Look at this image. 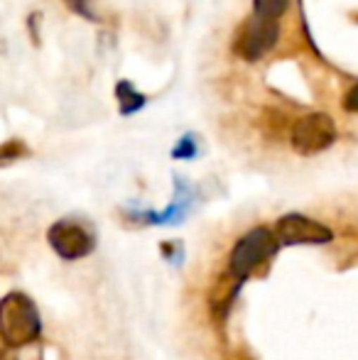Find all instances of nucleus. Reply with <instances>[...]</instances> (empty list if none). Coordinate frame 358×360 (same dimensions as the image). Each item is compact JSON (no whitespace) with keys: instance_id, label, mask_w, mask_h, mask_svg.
<instances>
[{"instance_id":"nucleus-4","label":"nucleus","mask_w":358,"mask_h":360,"mask_svg":"<svg viewBox=\"0 0 358 360\" xmlns=\"http://www.w3.org/2000/svg\"><path fill=\"white\" fill-rule=\"evenodd\" d=\"M280 37V25L270 18H260L253 13V18H248L238 27L234 39V52L245 62H258L277 44Z\"/></svg>"},{"instance_id":"nucleus-15","label":"nucleus","mask_w":358,"mask_h":360,"mask_svg":"<svg viewBox=\"0 0 358 360\" xmlns=\"http://www.w3.org/2000/svg\"><path fill=\"white\" fill-rule=\"evenodd\" d=\"M37 18H39V15H30V30H32V39H34V44L39 42V37H37Z\"/></svg>"},{"instance_id":"nucleus-8","label":"nucleus","mask_w":358,"mask_h":360,"mask_svg":"<svg viewBox=\"0 0 358 360\" xmlns=\"http://www.w3.org/2000/svg\"><path fill=\"white\" fill-rule=\"evenodd\" d=\"M115 98H118L120 115H133V113H138V110H143L145 103H148L145 94L135 91V86L130 84L128 79H120L118 84H115Z\"/></svg>"},{"instance_id":"nucleus-6","label":"nucleus","mask_w":358,"mask_h":360,"mask_svg":"<svg viewBox=\"0 0 358 360\" xmlns=\"http://www.w3.org/2000/svg\"><path fill=\"white\" fill-rule=\"evenodd\" d=\"M280 245H324L334 240V231L329 226L302 214H287L275 226Z\"/></svg>"},{"instance_id":"nucleus-14","label":"nucleus","mask_w":358,"mask_h":360,"mask_svg":"<svg viewBox=\"0 0 358 360\" xmlns=\"http://www.w3.org/2000/svg\"><path fill=\"white\" fill-rule=\"evenodd\" d=\"M0 360H18V356H15V348L8 346V343L3 341V336H0Z\"/></svg>"},{"instance_id":"nucleus-9","label":"nucleus","mask_w":358,"mask_h":360,"mask_svg":"<svg viewBox=\"0 0 358 360\" xmlns=\"http://www.w3.org/2000/svg\"><path fill=\"white\" fill-rule=\"evenodd\" d=\"M287 5H290V0H253V13L260 18L277 20L287 10Z\"/></svg>"},{"instance_id":"nucleus-2","label":"nucleus","mask_w":358,"mask_h":360,"mask_svg":"<svg viewBox=\"0 0 358 360\" xmlns=\"http://www.w3.org/2000/svg\"><path fill=\"white\" fill-rule=\"evenodd\" d=\"M277 250H280L277 233L268 226H255V228H250L245 236H241L238 240H236V245L231 248L226 272L234 275L236 280L245 282L260 265H265Z\"/></svg>"},{"instance_id":"nucleus-3","label":"nucleus","mask_w":358,"mask_h":360,"mask_svg":"<svg viewBox=\"0 0 358 360\" xmlns=\"http://www.w3.org/2000/svg\"><path fill=\"white\" fill-rule=\"evenodd\" d=\"M336 123L326 113H307L297 118L290 128L292 150L302 157L319 155L336 143Z\"/></svg>"},{"instance_id":"nucleus-11","label":"nucleus","mask_w":358,"mask_h":360,"mask_svg":"<svg viewBox=\"0 0 358 360\" xmlns=\"http://www.w3.org/2000/svg\"><path fill=\"white\" fill-rule=\"evenodd\" d=\"M25 155H27V145H25L23 140H8L5 145H0V165L20 160V157H25Z\"/></svg>"},{"instance_id":"nucleus-1","label":"nucleus","mask_w":358,"mask_h":360,"mask_svg":"<svg viewBox=\"0 0 358 360\" xmlns=\"http://www.w3.org/2000/svg\"><path fill=\"white\" fill-rule=\"evenodd\" d=\"M42 333V319L34 302L23 292H10L0 299V336L8 346L23 348Z\"/></svg>"},{"instance_id":"nucleus-5","label":"nucleus","mask_w":358,"mask_h":360,"mask_svg":"<svg viewBox=\"0 0 358 360\" xmlns=\"http://www.w3.org/2000/svg\"><path fill=\"white\" fill-rule=\"evenodd\" d=\"M47 240L62 260H82L96 245L94 233L84 223L72 221V218H64V221L54 223L47 233Z\"/></svg>"},{"instance_id":"nucleus-12","label":"nucleus","mask_w":358,"mask_h":360,"mask_svg":"<svg viewBox=\"0 0 358 360\" xmlns=\"http://www.w3.org/2000/svg\"><path fill=\"white\" fill-rule=\"evenodd\" d=\"M64 5H67L72 13L82 15V18L91 20V22H96V15H94V10H91V0H64Z\"/></svg>"},{"instance_id":"nucleus-13","label":"nucleus","mask_w":358,"mask_h":360,"mask_svg":"<svg viewBox=\"0 0 358 360\" xmlns=\"http://www.w3.org/2000/svg\"><path fill=\"white\" fill-rule=\"evenodd\" d=\"M344 108L349 110V113H358V81L354 86H351L349 91H346L344 96Z\"/></svg>"},{"instance_id":"nucleus-7","label":"nucleus","mask_w":358,"mask_h":360,"mask_svg":"<svg viewBox=\"0 0 358 360\" xmlns=\"http://www.w3.org/2000/svg\"><path fill=\"white\" fill-rule=\"evenodd\" d=\"M241 287H243V282L236 280L229 272H224V275L214 282V287H211V292H209L211 309H214L216 314H226L231 309V304H234L236 294L241 292Z\"/></svg>"},{"instance_id":"nucleus-10","label":"nucleus","mask_w":358,"mask_h":360,"mask_svg":"<svg viewBox=\"0 0 358 360\" xmlns=\"http://www.w3.org/2000/svg\"><path fill=\"white\" fill-rule=\"evenodd\" d=\"M196 152H199V143H196L194 135L186 133L177 140V145H174V150H172V157L174 160H194Z\"/></svg>"}]
</instances>
